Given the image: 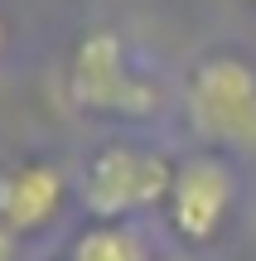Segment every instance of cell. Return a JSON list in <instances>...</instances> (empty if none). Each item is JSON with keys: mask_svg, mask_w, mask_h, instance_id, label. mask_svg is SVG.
<instances>
[{"mask_svg": "<svg viewBox=\"0 0 256 261\" xmlns=\"http://www.w3.org/2000/svg\"><path fill=\"white\" fill-rule=\"evenodd\" d=\"M189 130L213 150H256V68L237 54H208L184 83Z\"/></svg>", "mask_w": 256, "mask_h": 261, "instance_id": "obj_1", "label": "cell"}, {"mask_svg": "<svg viewBox=\"0 0 256 261\" xmlns=\"http://www.w3.org/2000/svg\"><path fill=\"white\" fill-rule=\"evenodd\" d=\"M174 189V160L160 155L150 145H131V140H116L102 145L92 155L82 174V208L97 223H126L131 213L169 203Z\"/></svg>", "mask_w": 256, "mask_h": 261, "instance_id": "obj_2", "label": "cell"}, {"mask_svg": "<svg viewBox=\"0 0 256 261\" xmlns=\"http://www.w3.org/2000/svg\"><path fill=\"white\" fill-rule=\"evenodd\" d=\"M68 92L92 116H121V121H145L160 112V92L150 77H140L126 58V44L116 29H92L73 48L68 63Z\"/></svg>", "mask_w": 256, "mask_h": 261, "instance_id": "obj_3", "label": "cell"}, {"mask_svg": "<svg viewBox=\"0 0 256 261\" xmlns=\"http://www.w3.org/2000/svg\"><path fill=\"white\" fill-rule=\"evenodd\" d=\"M232 203H237V179L218 155H189L174 165L169 189V223L184 242L203 247L227 227Z\"/></svg>", "mask_w": 256, "mask_h": 261, "instance_id": "obj_4", "label": "cell"}, {"mask_svg": "<svg viewBox=\"0 0 256 261\" xmlns=\"http://www.w3.org/2000/svg\"><path fill=\"white\" fill-rule=\"evenodd\" d=\"M68 198V179L48 160H19V165L0 169V223L15 237L44 232Z\"/></svg>", "mask_w": 256, "mask_h": 261, "instance_id": "obj_5", "label": "cell"}, {"mask_svg": "<svg viewBox=\"0 0 256 261\" xmlns=\"http://www.w3.org/2000/svg\"><path fill=\"white\" fill-rule=\"evenodd\" d=\"M68 261H150V247H145V237L131 232L126 223H92L73 242Z\"/></svg>", "mask_w": 256, "mask_h": 261, "instance_id": "obj_6", "label": "cell"}, {"mask_svg": "<svg viewBox=\"0 0 256 261\" xmlns=\"http://www.w3.org/2000/svg\"><path fill=\"white\" fill-rule=\"evenodd\" d=\"M15 242H19V237L10 232L5 223H0V261H15Z\"/></svg>", "mask_w": 256, "mask_h": 261, "instance_id": "obj_7", "label": "cell"}, {"mask_svg": "<svg viewBox=\"0 0 256 261\" xmlns=\"http://www.w3.org/2000/svg\"><path fill=\"white\" fill-rule=\"evenodd\" d=\"M5 44H10V29H5V15H0V54H5Z\"/></svg>", "mask_w": 256, "mask_h": 261, "instance_id": "obj_8", "label": "cell"}, {"mask_svg": "<svg viewBox=\"0 0 256 261\" xmlns=\"http://www.w3.org/2000/svg\"><path fill=\"white\" fill-rule=\"evenodd\" d=\"M251 5H256V0H251Z\"/></svg>", "mask_w": 256, "mask_h": 261, "instance_id": "obj_9", "label": "cell"}]
</instances>
